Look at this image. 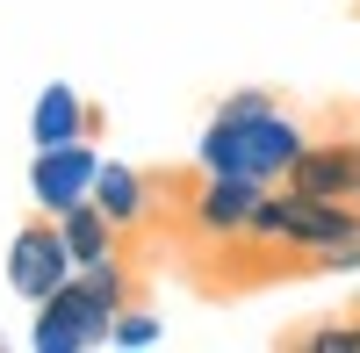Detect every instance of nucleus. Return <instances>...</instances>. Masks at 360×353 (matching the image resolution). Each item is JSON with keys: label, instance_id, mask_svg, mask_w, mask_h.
Returning a JSON list of instances; mask_svg holds the SVG:
<instances>
[{"label": "nucleus", "instance_id": "nucleus-1", "mask_svg": "<svg viewBox=\"0 0 360 353\" xmlns=\"http://www.w3.org/2000/svg\"><path fill=\"white\" fill-rule=\"evenodd\" d=\"M310 130L266 94V86H238V94L217 101V115L195 137V173H245L259 188H281L288 166L303 159Z\"/></svg>", "mask_w": 360, "mask_h": 353}, {"label": "nucleus", "instance_id": "nucleus-2", "mask_svg": "<svg viewBox=\"0 0 360 353\" xmlns=\"http://www.w3.org/2000/svg\"><path fill=\"white\" fill-rule=\"evenodd\" d=\"M123 303H130L123 252L94 259V267H72L44 303H29V346L37 353H94V346H108V317Z\"/></svg>", "mask_w": 360, "mask_h": 353}, {"label": "nucleus", "instance_id": "nucleus-3", "mask_svg": "<svg viewBox=\"0 0 360 353\" xmlns=\"http://www.w3.org/2000/svg\"><path fill=\"white\" fill-rule=\"evenodd\" d=\"M94 173H101L94 137H72V144H37V152H29V202H37V217H65L72 202H86Z\"/></svg>", "mask_w": 360, "mask_h": 353}, {"label": "nucleus", "instance_id": "nucleus-4", "mask_svg": "<svg viewBox=\"0 0 360 353\" xmlns=\"http://www.w3.org/2000/svg\"><path fill=\"white\" fill-rule=\"evenodd\" d=\"M65 274H72V252H65V238H58V217H29L8 238V288L22 303H44Z\"/></svg>", "mask_w": 360, "mask_h": 353}, {"label": "nucleus", "instance_id": "nucleus-5", "mask_svg": "<svg viewBox=\"0 0 360 353\" xmlns=\"http://www.w3.org/2000/svg\"><path fill=\"white\" fill-rule=\"evenodd\" d=\"M259 202H266V188L245 181V173H202L195 195H188V217H195L202 238H245Z\"/></svg>", "mask_w": 360, "mask_h": 353}, {"label": "nucleus", "instance_id": "nucleus-6", "mask_svg": "<svg viewBox=\"0 0 360 353\" xmlns=\"http://www.w3.org/2000/svg\"><path fill=\"white\" fill-rule=\"evenodd\" d=\"M281 188L332 195V202H360V137H310Z\"/></svg>", "mask_w": 360, "mask_h": 353}, {"label": "nucleus", "instance_id": "nucleus-7", "mask_svg": "<svg viewBox=\"0 0 360 353\" xmlns=\"http://www.w3.org/2000/svg\"><path fill=\"white\" fill-rule=\"evenodd\" d=\"M72 137H94V101L72 79H44L37 101H29V152L37 144H72Z\"/></svg>", "mask_w": 360, "mask_h": 353}, {"label": "nucleus", "instance_id": "nucleus-8", "mask_svg": "<svg viewBox=\"0 0 360 353\" xmlns=\"http://www.w3.org/2000/svg\"><path fill=\"white\" fill-rule=\"evenodd\" d=\"M86 202H94V210L130 238V231L152 217V181H144L130 159H101V173H94V188H86Z\"/></svg>", "mask_w": 360, "mask_h": 353}, {"label": "nucleus", "instance_id": "nucleus-9", "mask_svg": "<svg viewBox=\"0 0 360 353\" xmlns=\"http://www.w3.org/2000/svg\"><path fill=\"white\" fill-rule=\"evenodd\" d=\"M58 238H65V252H72V267H94V259H108V252H123V231H115L94 202H72L65 217H58Z\"/></svg>", "mask_w": 360, "mask_h": 353}, {"label": "nucleus", "instance_id": "nucleus-10", "mask_svg": "<svg viewBox=\"0 0 360 353\" xmlns=\"http://www.w3.org/2000/svg\"><path fill=\"white\" fill-rule=\"evenodd\" d=\"M166 325H159V310H144V303H123L108 317V346H159Z\"/></svg>", "mask_w": 360, "mask_h": 353}, {"label": "nucleus", "instance_id": "nucleus-11", "mask_svg": "<svg viewBox=\"0 0 360 353\" xmlns=\"http://www.w3.org/2000/svg\"><path fill=\"white\" fill-rule=\"evenodd\" d=\"M295 346H303V353H360V310H353V317H324V325H310Z\"/></svg>", "mask_w": 360, "mask_h": 353}]
</instances>
